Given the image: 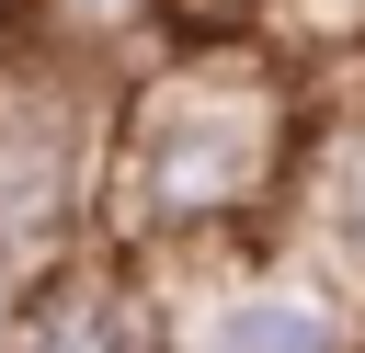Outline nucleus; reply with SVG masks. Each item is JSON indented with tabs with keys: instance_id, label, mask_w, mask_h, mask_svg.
<instances>
[{
	"instance_id": "8",
	"label": "nucleus",
	"mask_w": 365,
	"mask_h": 353,
	"mask_svg": "<svg viewBox=\"0 0 365 353\" xmlns=\"http://www.w3.org/2000/svg\"><path fill=\"white\" fill-rule=\"evenodd\" d=\"M23 296H34V273H11V262H0V353L23 342Z\"/></svg>"
},
{
	"instance_id": "9",
	"label": "nucleus",
	"mask_w": 365,
	"mask_h": 353,
	"mask_svg": "<svg viewBox=\"0 0 365 353\" xmlns=\"http://www.w3.org/2000/svg\"><path fill=\"white\" fill-rule=\"evenodd\" d=\"M0 34H11V0H0Z\"/></svg>"
},
{
	"instance_id": "5",
	"label": "nucleus",
	"mask_w": 365,
	"mask_h": 353,
	"mask_svg": "<svg viewBox=\"0 0 365 353\" xmlns=\"http://www.w3.org/2000/svg\"><path fill=\"white\" fill-rule=\"evenodd\" d=\"M285 262L342 285L365 307V91H331L308 171H297V216H285Z\"/></svg>"
},
{
	"instance_id": "7",
	"label": "nucleus",
	"mask_w": 365,
	"mask_h": 353,
	"mask_svg": "<svg viewBox=\"0 0 365 353\" xmlns=\"http://www.w3.org/2000/svg\"><path fill=\"white\" fill-rule=\"evenodd\" d=\"M285 46H297L308 68L365 57V0H285Z\"/></svg>"
},
{
	"instance_id": "6",
	"label": "nucleus",
	"mask_w": 365,
	"mask_h": 353,
	"mask_svg": "<svg viewBox=\"0 0 365 353\" xmlns=\"http://www.w3.org/2000/svg\"><path fill=\"white\" fill-rule=\"evenodd\" d=\"M11 34L57 46V57H91V68H148L171 46V0H11Z\"/></svg>"
},
{
	"instance_id": "2",
	"label": "nucleus",
	"mask_w": 365,
	"mask_h": 353,
	"mask_svg": "<svg viewBox=\"0 0 365 353\" xmlns=\"http://www.w3.org/2000/svg\"><path fill=\"white\" fill-rule=\"evenodd\" d=\"M114 114H125V68L0 34V262L11 273H57L103 251Z\"/></svg>"
},
{
	"instance_id": "4",
	"label": "nucleus",
	"mask_w": 365,
	"mask_h": 353,
	"mask_svg": "<svg viewBox=\"0 0 365 353\" xmlns=\"http://www.w3.org/2000/svg\"><path fill=\"white\" fill-rule=\"evenodd\" d=\"M11 353H182L171 273L103 239V251L34 273V296H23V342H11Z\"/></svg>"
},
{
	"instance_id": "3",
	"label": "nucleus",
	"mask_w": 365,
	"mask_h": 353,
	"mask_svg": "<svg viewBox=\"0 0 365 353\" xmlns=\"http://www.w3.org/2000/svg\"><path fill=\"white\" fill-rule=\"evenodd\" d=\"M171 307H182V353H365L354 296L297 273L285 251L194 262V273H171Z\"/></svg>"
},
{
	"instance_id": "1",
	"label": "nucleus",
	"mask_w": 365,
	"mask_h": 353,
	"mask_svg": "<svg viewBox=\"0 0 365 353\" xmlns=\"http://www.w3.org/2000/svg\"><path fill=\"white\" fill-rule=\"evenodd\" d=\"M319 114H331V68H308L285 34H171L114 114L103 239L160 273L285 251Z\"/></svg>"
}]
</instances>
